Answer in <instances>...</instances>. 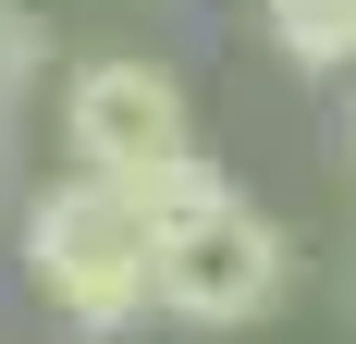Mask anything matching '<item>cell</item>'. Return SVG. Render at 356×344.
Instances as JSON below:
<instances>
[{
    "instance_id": "3",
    "label": "cell",
    "mask_w": 356,
    "mask_h": 344,
    "mask_svg": "<svg viewBox=\"0 0 356 344\" xmlns=\"http://www.w3.org/2000/svg\"><path fill=\"white\" fill-rule=\"evenodd\" d=\"M62 160L111 172V185H147V172L197 160V111H184L172 62H147V49H86V62L62 74Z\"/></svg>"
},
{
    "instance_id": "2",
    "label": "cell",
    "mask_w": 356,
    "mask_h": 344,
    "mask_svg": "<svg viewBox=\"0 0 356 344\" xmlns=\"http://www.w3.org/2000/svg\"><path fill=\"white\" fill-rule=\"evenodd\" d=\"M283 283H295V246H283V221L258 197H197L160 234V320H197V332H246V320H270L283 308Z\"/></svg>"
},
{
    "instance_id": "5",
    "label": "cell",
    "mask_w": 356,
    "mask_h": 344,
    "mask_svg": "<svg viewBox=\"0 0 356 344\" xmlns=\"http://www.w3.org/2000/svg\"><path fill=\"white\" fill-rule=\"evenodd\" d=\"M49 74V25H37L25 0H0V123L25 111V86Z\"/></svg>"
},
{
    "instance_id": "4",
    "label": "cell",
    "mask_w": 356,
    "mask_h": 344,
    "mask_svg": "<svg viewBox=\"0 0 356 344\" xmlns=\"http://www.w3.org/2000/svg\"><path fill=\"white\" fill-rule=\"evenodd\" d=\"M258 37L283 74H344L356 62V0H258Z\"/></svg>"
},
{
    "instance_id": "1",
    "label": "cell",
    "mask_w": 356,
    "mask_h": 344,
    "mask_svg": "<svg viewBox=\"0 0 356 344\" xmlns=\"http://www.w3.org/2000/svg\"><path fill=\"white\" fill-rule=\"evenodd\" d=\"M25 295L62 320V332H86V344L136 332V320L160 308V221L136 209V185L62 172V185L25 209Z\"/></svg>"
}]
</instances>
